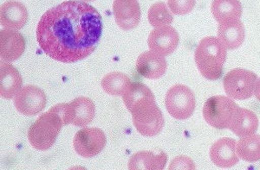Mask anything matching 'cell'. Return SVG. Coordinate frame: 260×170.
<instances>
[{"instance_id": "5bb4252c", "label": "cell", "mask_w": 260, "mask_h": 170, "mask_svg": "<svg viewBox=\"0 0 260 170\" xmlns=\"http://www.w3.org/2000/svg\"><path fill=\"white\" fill-rule=\"evenodd\" d=\"M234 138H222L214 143L210 149V158L217 167L229 168L239 162Z\"/></svg>"}, {"instance_id": "9a60e30c", "label": "cell", "mask_w": 260, "mask_h": 170, "mask_svg": "<svg viewBox=\"0 0 260 170\" xmlns=\"http://www.w3.org/2000/svg\"><path fill=\"white\" fill-rule=\"evenodd\" d=\"M167 68L165 57L153 50L141 54L136 61V70L146 79H160L165 74Z\"/></svg>"}, {"instance_id": "cb8c5ba5", "label": "cell", "mask_w": 260, "mask_h": 170, "mask_svg": "<svg viewBox=\"0 0 260 170\" xmlns=\"http://www.w3.org/2000/svg\"><path fill=\"white\" fill-rule=\"evenodd\" d=\"M148 18L149 24L154 28L170 25L174 22V16L164 2H158L151 6Z\"/></svg>"}, {"instance_id": "8fae6325", "label": "cell", "mask_w": 260, "mask_h": 170, "mask_svg": "<svg viewBox=\"0 0 260 170\" xmlns=\"http://www.w3.org/2000/svg\"><path fill=\"white\" fill-rule=\"evenodd\" d=\"M95 114V103L89 98L80 96L67 104V124L72 123L76 126H87L93 121Z\"/></svg>"}, {"instance_id": "4316f807", "label": "cell", "mask_w": 260, "mask_h": 170, "mask_svg": "<svg viewBox=\"0 0 260 170\" xmlns=\"http://www.w3.org/2000/svg\"><path fill=\"white\" fill-rule=\"evenodd\" d=\"M255 97L258 101H260V78L257 79L254 88Z\"/></svg>"}, {"instance_id": "603a6c76", "label": "cell", "mask_w": 260, "mask_h": 170, "mask_svg": "<svg viewBox=\"0 0 260 170\" xmlns=\"http://www.w3.org/2000/svg\"><path fill=\"white\" fill-rule=\"evenodd\" d=\"M130 84L129 77L121 72L108 73L101 81L104 91L112 96H122Z\"/></svg>"}, {"instance_id": "484cf974", "label": "cell", "mask_w": 260, "mask_h": 170, "mask_svg": "<svg viewBox=\"0 0 260 170\" xmlns=\"http://www.w3.org/2000/svg\"><path fill=\"white\" fill-rule=\"evenodd\" d=\"M169 169H195V165L192 159L180 156L173 160Z\"/></svg>"}, {"instance_id": "30bf717a", "label": "cell", "mask_w": 260, "mask_h": 170, "mask_svg": "<svg viewBox=\"0 0 260 170\" xmlns=\"http://www.w3.org/2000/svg\"><path fill=\"white\" fill-rule=\"evenodd\" d=\"M179 40V34L175 28L170 25L159 27L148 35V47L161 56H169L177 49Z\"/></svg>"}, {"instance_id": "3957f363", "label": "cell", "mask_w": 260, "mask_h": 170, "mask_svg": "<svg viewBox=\"0 0 260 170\" xmlns=\"http://www.w3.org/2000/svg\"><path fill=\"white\" fill-rule=\"evenodd\" d=\"M226 48L215 36H207L201 40L195 50V63L206 79L216 80L221 77L226 60Z\"/></svg>"}, {"instance_id": "2e32d148", "label": "cell", "mask_w": 260, "mask_h": 170, "mask_svg": "<svg viewBox=\"0 0 260 170\" xmlns=\"http://www.w3.org/2000/svg\"><path fill=\"white\" fill-rule=\"evenodd\" d=\"M28 21V11L24 5L10 0L4 3L0 8V22L1 25L8 29L19 30Z\"/></svg>"}, {"instance_id": "44dd1931", "label": "cell", "mask_w": 260, "mask_h": 170, "mask_svg": "<svg viewBox=\"0 0 260 170\" xmlns=\"http://www.w3.org/2000/svg\"><path fill=\"white\" fill-rule=\"evenodd\" d=\"M212 14L217 22L240 20L242 6L240 0H213L211 6Z\"/></svg>"}, {"instance_id": "52a82bcc", "label": "cell", "mask_w": 260, "mask_h": 170, "mask_svg": "<svg viewBox=\"0 0 260 170\" xmlns=\"http://www.w3.org/2000/svg\"><path fill=\"white\" fill-rule=\"evenodd\" d=\"M257 75L243 68H235L228 72L224 78V89L233 100H248L253 95Z\"/></svg>"}, {"instance_id": "8992f818", "label": "cell", "mask_w": 260, "mask_h": 170, "mask_svg": "<svg viewBox=\"0 0 260 170\" xmlns=\"http://www.w3.org/2000/svg\"><path fill=\"white\" fill-rule=\"evenodd\" d=\"M165 105L172 117L178 120H185L189 118L194 112V94L186 86H173L166 94Z\"/></svg>"}, {"instance_id": "6da1fadb", "label": "cell", "mask_w": 260, "mask_h": 170, "mask_svg": "<svg viewBox=\"0 0 260 170\" xmlns=\"http://www.w3.org/2000/svg\"><path fill=\"white\" fill-rule=\"evenodd\" d=\"M102 33L103 19L98 10L83 1L70 0L42 16L37 27V40L50 58L75 63L95 51Z\"/></svg>"}, {"instance_id": "7402d4cb", "label": "cell", "mask_w": 260, "mask_h": 170, "mask_svg": "<svg viewBox=\"0 0 260 170\" xmlns=\"http://www.w3.org/2000/svg\"><path fill=\"white\" fill-rule=\"evenodd\" d=\"M237 154L243 161L255 162L260 160V136L257 134L241 138L236 145Z\"/></svg>"}, {"instance_id": "7a4b0ae2", "label": "cell", "mask_w": 260, "mask_h": 170, "mask_svg": "<svg viewBox=\"0 0 260 170\" xmlns=\"http://www.w3.org/2000/svg\"><path fill=\"white\" fill-rule=\"evenodd\" d=\"M126 107L132 114L134 125L141 135L154 137L162 131L165 120L153 93L134 101Z\"/></svg>"}, {"instance_id": "277c9868", "label": "cell", "mask_w": 260, "mask_h": 170, "mask_svg": "<svg viewBox=\"0 0 260 170\" xmlns=\"http://www.w3.org/2000/svg\"><path fill=\"white\" fill-rule=\"evenodd\" d=\"M62 126H64L62 117L51 107L30 127L28 132L29 142L36 150L40 151L50 150L55 144Z\"/></svg>"}, {"instance_id": "4fadbf2b", "label": "cell", "mask_w": 260, "mask_h": 170, "mask_svg": "<svg viewBox=\"0 0 260 170\" xmlns=\"http://www.w3.org/2000/svg\"><path fill=\"white\" fill-rule=\"evenodd\" d=\"M25 50L24 35L14 29L0 31V57L4 62H12L20 58Z\"/></svg>"}, {"instance_id": "83f0119b", "label": "cell", "mask_w": 260, "mask_h": 170, "mask_svg": "<svg viewBox=\"0 0 260 170\" xmlns=\"http://www.w3.org/2000/svg\"><path fill=\"white\" fill-rule=\"evenodd\" d=\"M80 1H83V2L87 3V2H91V1H94V0H80Z\"/></svg>"}, {"instance_id": "ffe728a7", "label": "cell", "mask_w": 260, "mask_h": 170, "mask_svg": "<svg viewBox=\"0 0 260 170\" xmlns=\"http://www.w3.org/2000/svg\"><path fill=\"white\" fill-rule=\"evenodd\" d=\"M258 128V118L254 112L248 109L238 107L233 123L229 129L235 135L244 138L255 134Z\"/></svg>"}, {"instance_id": "ba28073f", "label": "cell", "mask_w": 260, "mask_h": 170, "mask_svg": "<svg viewBox=\"0 0 260 170\" xmlns=\"http://www.w3.org/2000/svg\"><path fill=\"white\" fill-rule=\"evenodd\" d=\"M107 138L99 128H84L77 132L73 140L76 152L84 158H92L104 150Z\"/></svg>"}, {"instance_id": "e0dca14e", "label": "cell", "mask_w": 260, "mask_h": 170, "mask_svg": "<svg viewBox=\"0 0 260 170\" xmlns=\"http://www.w3.org/2000/svg\"><path fill=\"white\" fill-rule=\"evenodd\" d=\"M23 79L18 69L7 62L0 64V95L3 99L11 100L20 91Z\"/></svg>"}, {"instance_id": "5b68a950", "label": "cell", "mask_w": 260, "mask_h": 170, "mask_svg": "<svg viewBox=\"0 0 260 170\" xmlns=\"http://www.w3.org/2000/svg\"><path fill=\"white\" fill-rule=\"evenodd\" d=\"M238 107L232 98L217 95L205 103L203 116L211 126L216 129H229Z\"/></svg>"}, {"instance_id": "ac0fdd59", "label": "cell", "mask_w": 260, "mask_h": 170, "mask_svg": "<svg viewBox=\"0 0 260 170\" xmlns=\"http://www.w3.org/2000/svg\"><path fill=\"white\" fill-rule=\"evenodd\" d=\"M167 161L168 156L163 151H140L130 157L127 167L130 170H162Z\"/></svg>"}, {"instance_id": "7c38bea8", "label": "cell", "mask_w": 260, "mask_h": 170, "mask_svg": "<svg viewBox=\"0 0 260 170\" xmlns=\"http://www.w3.org/2000/svg\"><path fill=\"white\" fill-rule=\"evenodd\" d=\"M113 12L116 24L124 30L135 29L141 20V8L137 0H115Z\"/></svg>"}, {"instance_id": "d4e9b609", "label": "cell", "mask_w": 260, "mask_h": 170, "mask_svg": "<svg viewBox=\"0 0 260 170\" xmlns=\"http://www.w3.org/2000/svg\"><path fill=\"white\" fill-rule=\"evenodd\" d=\"M196 0H168V6L172 13L184 16L192 12Z\"/></svg>"}, {"instance_id": "9c48e42d", "label": "cell", "mask_w": 260, "mask_h": 170, "mask_svg": "<svg viewBox=\"0 0 260 170\" xmlns=\"http://www.w3.org/2000/svg\"><path fill=\"white\" fill-rule=\"evenodd\" d=\"M47 104L45 92L34 85L21 88L14 97L17 111L24 116H36L44 111Z\"/></svg>"}, {"instance_id": "d6986e66", "label": "cell", "mask_w": 260, "mask_h": 170, "mask_svg": "<svg viewBox=\"0 0 260 170\" xmlns=\"http://www.w3.org/2000/svg\"><path fill=\"white\" fill-rule=\"evenodd\" d=\"M245 36V26L241 21H228L219 23L218 38L228 50H234L240 48L244 42Z\"/></svg>"}]
</instances>
